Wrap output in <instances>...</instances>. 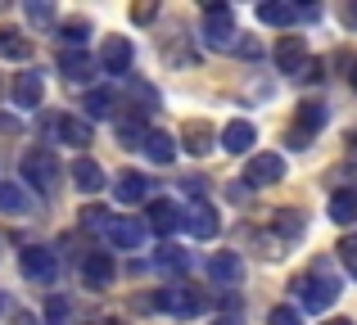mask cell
I'll use <instances>...</instances> for the list:
<instances>
[{"mask_svg": "<svg viewBox=\"0 0 357 325\" xmlns=\"http://www.w3.org/2000/svg\"><path fill=\"white\" fill-rule=\"evenodd\" d=\"M218 325H236V321H231V317H227V321H218Z\"/></svg>", "mask_w": 357, "mask_h": 325, "instance_id": "cell-42", "label": "cell"}, {"mask_svg": "<svg viewBox=\"0 0 357 325\" xmlns=\"http://www.w3.org/2000/svg\"><path fill=\"white\" fill-rule=\"evenodd\" d=\"M140 150H145L154 163H172V159H176V141H172L167 132H149V141L140 145Z\"/></svg>", "mask_w": 357, "mask_h": 325, "instance_id": "cell-25", "label": "cell"}, {"mask_svg": "<svg viewBox=\"0 0 357 325\" xmlns=\"http://www.w3.org/2000/svg\"><path fill=\"white\" fill-rule=\"evenodd\" d=\"M145 230H154V235H172V230H181V208H176L172 199H149Z\"/></svg>", "mask_w": 357, "mask_h": 325, "instance_id": "cell-10", "label": "cell"}, {"mask_svg": "<svg viewBox=\"0 0 357 325\" xmlns=\"http://www.w3.org/2000/svg\"><path fill=\"white\" fill-rule=\"evenodd\" d=\"M340 257H344V267L353 271V280H357V235H349V239L340 244Z\"/></svg>", "mask_w": 357, "mask_h": 325, "instance_id": "cell-36", "label": "cell"}, {"mask_svg": "<svg viewBox=\"0 0 357 325\" xmlns=\"http://www.w3.org/2000/svg\"><path fill=\"white\" fill-rule=\"evenodd\" d=\"M0 312H5V299H0Z\"/></svg>", "mask_w": 357, "mask_h": 325, "instance_id": "cell-44", "label": "cell"}, {"mask_svg": "<svg viewBox=\"0 0 357 325\" xmlns=\"http://www.w3.org/2000/svg\"><path fill=\"white\" fill-rule=\"evenodd\" d=\"M276 235L298 239L303 235V217H298V212H276Z\"/></svg>", "mask_w": 357, "mask_h": 325, "instance_id": "cell-32", "label": "cell"}, {"mask_svg": "<svg viewBox=\"0 0 357 325\" xmlns=\"http://www.w3.org/2000/svg\"><path fill=\"white\" fill-rule=\"evenodd\" d=\"M68 176H73V185H77L82 194H96L100 185H105V167H100L96 159H77L68 167Z\"/></svg>", "mask_w": 357, "mask_h": 325, "instance_id": "cell-16", "label": "cell"}, {"mask_svg": "<svg viewBox=\"0 0 357 325\" xmlns=\"http://www.w3.org/2000/svg\"><path fill=\"white\" fill-rule=\"evenodd\" d=\"M18 172H23V181L32 185L36 194H54V185H59L63 167H59V159H54L50 150H27L23 163H18Z\"/></svg>", "mask_w": 357, "mask_h": 325, "instance_id": "cell-2", "label": "cell"}, {"mask_svg": "<svg viewBox=\"0 0 357 325\" xmlns=\"http://www.w3.org/2000/svg\"><path fill=\"white\" fill-rule=\"evenodd\" d=\"M114 104H118L114 90H91L82 109H86V118H114Z\"/></svg>", "mask_w": 357, "mask_h": 325, "instance_id": "cell-30", "label": "cell"}, {"mask_svg": "<svg viewBox=\"0 0 357 325\" xmlns=\"http://www.w3.org/2000/svg\"><path fill=\"white\" fill-rule=\"evenodd\" d=\"M109 208H82V230H109Z\"/></svg>", "mask_w": 357, "mask_h": 325, "instance_id": "cell-33", "label": "cell"}, {"mask_svg": "<svg viewBox=\"0 0 357 325\" xmlns=\"http://www.w3.org/2000/svg\"><path fill=\"white\" fill-rule=\"evenodd\" d=\"M27 18H32L36 27H45V23H50V18H54V9L45 5V0H32V5H27Z\"/></svg>", "mask_w": 357, "mask_h": 325, "instance_id": "cell-34", "label": "cell"}, {"mask_svg": "<svg viewBox=\"0 0 357 325\" xmlns=\"http://www.w3.org/2000/svg\"><path fill=\"white\" fill-rule=\"evenodd\" d=\"M114 194H118V203H127V208H131V203H140L149 194V176L145 172H122L118 181H114Z\"/></svg>", "mask_w": 357, "mask_h": 325, "instance_id": "cell-17", "label": "cell"}, {"mask_svg": "<svg viewBox=\"0 0 357 325\" xmlns=\"http://www.w3.org/2000/svg\"><path fill=\"white\" fill-rule=\"evenodd\" d=\"M154 267H163V271H185V267H190V253H185V248H176L172 239H167V244L158 248Z\"/></svg>", "mask_w": 357, "mask_h": 325, "instance_id": "cell-29", "label": "cell"}, {"mask_svg": "<svg viewBox=\"0 0 357 325\" xmlns=\"http://www.w3.org/2000/svg\"><path fill=\"white\" fill-rule=\"evenodd\" d=\"M181 226L190 230L195 239H213V235L222 230V217H218V208H213V203H204V199H199L195 208H185V212H181Z\"/></svg>", "mask_w": 357, "mask_h": 325, "instance_id": "cell-8", "label": "cell"}, {"mask_svg": "<svg viewBox=\"0 0 357 325\" xmlns=\"http://www.w3.org/2000/svg\"><path fill=\"white\" fill-rule=\"evenodd\" d=\"M0 212H27V190L18 181H0Z\"/></svg>", "mask_w": 357, "mask_h": 325, "instance_id": "cell-28", "label": "cell"}, {"mask_svg": "<svg viewBox=\"0 0 357 325\" xmlns=\"http://www.w3.org/2000/svg\"><path fill=\"white\" fill-rule=\"evenodd\" d=\"M258 18H262L267 27H289V23L298 18V9L285 5V0H262V5H258Z\"/></svg>", "mask_w": 357, "mask_h": 325, "instance_id": "cell-22", "label": "cell"}, {"mask_svg": "<svg viewBox=\"0 0 357 325\" xmlns=\"http://www.w3.org/2000/svg\"><path fill=\"white\" fill-rule=\"evenodd\" d=\"M154 308L167 312V317H176V321H190V317L204 312V294L190 290V285H167V290L154 294Z\"/></svg>", "mask_w": 357, "mask_h": 325, "instance_id": "cell-4", "label": "cell"}, {"mask_svg": "<svg viewBox=\"0 0 357 325\" xmlns=\"http://www.w3.org/2000/svg\"><path fill=\"white\" fill-rule=\"evenodd\" d=\"M236 18H231V9L227 5H208L204 9V45L208 50H240V41H236Z\"/></svg>", "mask_w": 357, "mask_h": 325, "instance_id": "cell-3", "label": "cell"}, {"mask_svg": "<svg viewBox=\"0 0 357 325\" xmlns=\"http://www.w3.org/2000/svg\"><path fill=\"white\" fill-rule=\"evenodd\" d=\"M0 59H14V63L32 59V41L18 27H0Z\"/></svg>", "mask_w": 357, "mask_h": 325, "instance_id": "cell-20", "label": "cell"}, {"mask_svg": "<svg viewBox=\"0 0 357 325\" xmlns=\"http://www.w3.org/2000/svg\"><path fill=\"white\" fill-rule=\"evenodd\" d=\"M45 325H73V308H68V299H59V294H54V299L45 303Z\"/></svg>", "mask_w": 357, "mask_h": 325, "instance_id": "cell-31", "label": "cell"}, {"mask_svg": "<svg viewBox=\"0 0 357 325\" xmlns=\"http://www.w3.org/2000/svg\"><path fill=\"white\" fill-rule=\"evenodd\" d=\"M41 95H45L41 77H36V72H18V81H14V104L18 109H36V104H41Z\"/></svg>", "mask_w": 357, "mask_h": 325, "instance_id": "cell-21", "label": "cell"}, {"mask_svg": "<svg viewBox=\"0 0 357 325\" xmlns=\"http://www.w3.org/2000/svg\"><path fill=\"white\" fill-rule=\"evenodd\" d=\"M149 141V127L140 122V118H127V122H118V145L122 150H136V145Z\"/></svg>", "mask_w": 357, "mask_h": 325, "instance_id": "cell-26", "label": "cell"}, {"mask_svg": "<svg viewBox=\"0 0 357 325\" xmlns=\"http://www.w3.org/2000/svg\"><path fill=\"white\" fill-rule=\"evenodd\" d=\"M54 136H59L63 145H73V150H86V145H91V122H86V118L63 113V118H54Z\"/></svg>", "mask_w": 357, "mask_h": 325, "instance_id": "cell-14", "label": "cell"}, {"mask_svg": "<svg viewBox=\"0 0 357 325\" xmlns=\"http://www.w3.org/2000/svg\"><path fill=\"white\" fill-rule=\"evenodd\" d=\"M131 18H136V23H149V18H154V5H140V9H131Z\"/></svg>", "mask_w": 357, "mask_h": 325, "instance_id": "cell-38", "label": "cell"}, {"mask_svg": "<svg viewBox=\"0 0 357 325\" xmlns=\"http://www.w3.org/2000/svg\"><path fill=\"white\" fill-rule=\"evenodd\" d=\"M276 68L285 72V77H303V72H307V41H303V36H280Z\"/></svg>", "mask_w": 357, "mask_h": 325, "instance_id": "cell-7", "label": "cell"}, {"mask_svg": "<svg viewBox=\"0 0 357 325\" xmlns=\"http://www.w3.org/2000/svg\"><path fill=\"white\" fill-rule=\"evenodd\" d=\"M105 325H122V321H105Z\"/></svg>", "mask_w": 357, "mask_h": 325, "instance_id": "cell-43", "label": "cell"}, {"mask_svg": "<svg viewBox=\"0 0 357 325\" xmlns=\"http://www.w3.org/2000/svg\"><path fill=\"white\" fill-rule=\"evenodd\" d=\"M208 280L218 285H240L244 280V257L240 253H208Z\"/></svg>", "mask_w": 357, "mask_h": 325, "instance_id": "cell-11", "label": "cell"}, {"mask_svg": "<svg viewBox=\"0 0 357 325\" xmlns=\"http://www.w3.org/2000/svg\"><path fill=\"white\" fill-rule=\"evenodd\" d=\"M331 221H340V226L357 221V190H335L331 194Z\"/></svg>", "mask_w": 357, "mask_h": 325, "instance_id": "cell-23", "label": "cell"}, {"mask_svg": "<svg viewBox=\"0 0 357 325\" xmlns=\"http://www.w3.org/2000/svg\"><path fill=\"white\" fill-rule=\"evenodd\" d=\"M349 81H353V90H357V63H353V72H349Z\"/></svg>", "mask_w": 357, "mask_h": 325, "instance_id": "cell-40", "label": "cell"}, {"mask_svg": "<svg viewBox=\"0 0 357 325\" xmlns=\"http://www.w3.org/2000/svg\"><path fill=\"white\" fill-rule=\"evenodd\" d=\"M326 127V104H317V100H303L298 104V136H312Z\"/></svg>", "mask_w": 357, "mask_h": 325, "instance_id": "cell-24", "label": "cell"}, {"mask_svg": "<svg viewBox=\"0 0 357 325\" xmlns=\"http://www.w3.org/2000/svg\"><path fill=\"white\" fill-rule=\"evenodd\" d=\"M267 325H303V317H298L294 308H271V317H267Z\"/></svg>", "mask_w": 357, "mask_h": 325, "instance_id": "cell-35", "label": "cell"}, {"mask_svg": "<svg viewBox=\"0 0 357 325\" xmlns=\"http://www.w3.org/2000/svg\"><path fill=\"white\" fill-rule=\"evenodd\" d=\"M185 194H195V199H199V194H204V176H185Z\"/></svg>", "mask_w": 357, "mask_h": 325, "instance_id": "cell-37", "label": "cell"}, {"mask_svg": "<svg viewBox=\"0 0 357 325\" xmlns=\"http://www.w3.org/2000/svg\"><path fill=\"white\" fill-rule=\"evenodd\" d=\"M326 325H353V321H326Z\"/></svg>", "mask_w": 357, "mask_h": 325, "instance_id": "cell-41", "label": "cell"}, {"mask_svg": "<svg viewBox=\"0 0 357 325\" xmlns=\"http://www.w3.org/2000/svg\"><path fill=\"white\" fill-rule=\"evenodd\" d=\"M213 141H218V136H213V127L204 122V118H195V122H185L181 127V145L190 154H208L213 150Z\"/></svg>", "mask_w": 357, "mask_h": 325, "instance_id": "cell-19", "label": "cell"}, {"mask_svg": "<svg viewBox=\"0 0 357 325\" xmlns=\"http://www.w3.org/2000/svg\"><path fill=\"white\" fill-rule=\"evenodd\" d=\"M285 172H289V167H285V159H280V154H253V159H249V167H244V181H249V185H258V190H262V185H276V181H285Z\"/></svg>", "mask_w": 357, "mask_h": 325, "instance_id": "cell-6", "label": "cell"}, {"mask_svg": "<svg viewBox=\"0 0 357 325\" xmlns=\"http://www.w3.org/2000/svg\"><path fill=\"white\" fill-rule=\"evenodd\" d=\"M18 267H23V276L27 280H54V271H59V257L50 253V248H41V244H32V248H23V257H18Z\"/></svg>", "mask_w": 357, "mask_h": 325, "instance_id": "cell-9", "label": "cell"}, {"mask_svg": "<svg viewBox=\"0 0 357 325\" xmlns=\"http://www.w3.org/2000/svg\"><path fill=\"white\" fill-rule=\"evenodd\" d=\"M131 59H136V50H131L127 36H105V45H100V72L122 77V72L131 68Z\"/></svg>", "mask_w": 357, "mask_h": 325, "instance_id": "cell-5", "label": "cell"}, {"mask_svg": "<svg viewBox=\"0 0 357 325\" xmlns=\"http://www.w3.org/2000/svg\"><path fill=\"white\" fill-rule=\"evenodd\" d=\"M258 145V132H253V122H244V118H236V122H227V132H222V150L227 154H244Z\"/></svg>", "mask_w": 357, "mask_h": 325, "instance_id": "cell-15", "label": "cell"}, {"mask_svg": "<svg viewBox=\"0 0 357 325\" xmlns=\"http://www.w3.org/2000/svg\"><path fill=\"white\" fill-rule=\"evenodd\" d=\"M91 36V23L86 18H68V23H59V45H68V50H82V41Z\"/></svg>", "mask_w": 357, "mask_h": 325, "instance_id": "cell-27", "label": "cell"}, {"mask_svg": "<svg viewBox=\"0 0 357 325\" xmlns=\"http://www.w3.org/2000/svg\"><path fill=\"white\" fill-rule=\"evenodd\" d=\"M59 72L68 81H86L91 72H96V59H91L86 50H59Z\"/></svg>", "mask_w": 357, "mask_h": 325, "instance_id": "cell-18", "label": "cell"}, {"mask_svg": "<svg viewBox=\"0 0 357 325\" xmlns=\"http://www.w3.org/2000/svg\"><path fill=\"white\" fill-rule=\"evenodd\" d=\"M294 290H298V299H303L307 312H331L335 299H340V280H335V276L326 271L321 262H317L312 271L303 276V280H294Z\"/></svg>", "mask_w": 357, "mask_h": 325, "instance_id": "cell-1", "label": "cell"}, {"mask_svg": "<svg viewBox=\"0 0 357 325\" xmlns=\"http://www.w3.org/2000/svg\"><path fill=\"white\" fill-rule=\"evenodd\" d=\"M344 23H349V27H357V0H353L349 9H344Z\"/></svg>", "mask_w": 357, "mask_h": 325, "instance_id": "cell-39", "label": "cell"}, {"mask_svg": "<svg viewBox=\"0 0 357 325\" xmlns=\"http://www.w3.org/2000/svg\"><path fill=\"white\" fill-rule=\"evenodd\" d=\"M118 267L109 253H86V262H82V280L91 285V290H105V285H114Z\"/></svg>", "mask_w": 357, "mask_h": 325, "instance_id": "cell-13", "label": "cell"}, {"mask_svg": "<svg viewBox=\"0 0 357 325\" xmlns=\"http://www.w3.org/2000/svg\"><path fill=\"white\" fill-rule=\"evenodd\" d=\"M105 235L114 239L118 248H140V244H145V235H149V230H145V221H136V217H114V221H109V230H105Z\"/></svg>", "mask_w": 357, "mask_h": 325, "instance_id": "cell-12", "label": "cell"}]
</instances>
